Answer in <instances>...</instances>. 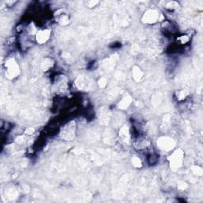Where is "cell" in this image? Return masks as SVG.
Returning <instances> with one entry per match:
<instances>
[{
	"mask_svg": "<svg viewBox=\"0 0 203 203\" xmlns=\"http://www.w3.org/2000/svg\"><path fill=\"white\" fill-rule=\"evenodd\" d=\"M158 18V14L157 11H148V13L145 14V19H146L147 22H154L155 21H157Z\"/></svg>",
	"mask_w": 203,
	"mask_h": 203,
	"instance_id": "2",
	"label": "cell"
},
{
	"mask_svg": "<svg viewBox=\"0 0 203 203\" xmlns=\"http://www.w3.org/2000/svg\"><path fill=\"white\" fill-rule=\"evenodd\" d=\"M134 77L137 79H139L141 77V72L140 71V70H138L137 71H134Z\"/></svg>",
	"mask_w": 203,
	"mask_h": 203,
	"instance_id": "6",
	"label": "cell"
},
{
	"mask_svg": "<svg viewBox=\"0 0 203 203\" xmlns=\"http://www.w3.org/2000/svg\"><path fill=\"white\" fill-rule=\"evenodd\" d=\"M182 153L181 152H178V151L177 152H175V153L172 156V160H171V161H172V163H173V166L174 167H178L180 166L181 164V162H182Z\"/></svg>",
	"mask_w": 203,
	"mask_h": 203,
	"instance_id": "3",
	"label": "cell"
},
{
	"mask_svg": "<svg viewBox=\"0 0 203 203\" xmlns=\"http://www.w3.org/2000/svg\"><path fill=\"white\" fill-rule=\"evenodd\" d=\"M132 163L136 167H140V165H141V162L138 158H134L132 160Z\"/></svg>",
	"mask_w": 203,
	"mask_h": 203,
	"instance_id": "5",
	"label": "cell"
},
{
	"mask_svg": "<svg viewBox=\"0 0 203 203\" xmlns=\"http://www.w3.org/2000/svg\"><path fill=\"white\" fill-rule=\"evenodd\" d=\"M158 144L161 148L167 150V149H170V148H172L173 145H174V143L172 142L171 139L163 138L160 139V140L158 141Z\"/></svg>",
	"mask_w": 203,
	"mask_h": 203,
	"instance_id": "1",
	"label": "cell"
},
{
	"mask_svg": "<svg viewBox=\"0 0 203 203\" xmlns=\"http://www.w3.org/2000/svg\"><path fill=\"white\" fill-rule=\"evenodd\" d=\"M49 33L48 31H41L37 34V41L40 43L45 42L47 39L49 38Z\"/></svg>",
	"mask_w": 203,
	"mask_h": 203,
	"instance_id": "4",
	"label": "cell"
}]
</instances>
